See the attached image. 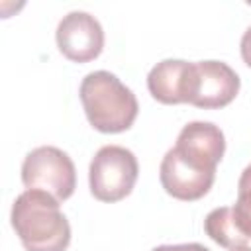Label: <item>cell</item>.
Instances as JSON below:
<instances>
[{"mask_svg": "<svg viewBox=\"0 0 251 251\" xmlns=\"http://www.w3.org/2000/svg\"><path fill=\"white\" fill-rule=\"evenodd\" d=\"M175 149L202 167L216 171L226 151V137L212 122H190L180 129Z\"/></svg>", "mask_w": 251, "mask_h": 251, "instance_id": "9", "label": "cell"}, {"mask_svg": "<svg viewBox=\"0 0 251 251\" xmlns=\"http://www.w3.org/2000/svg\"><path fill=\"white\" fill-rule=\"evenodd\" d=\"M159 178L167 194L176 200L192 202L208 194L214 184L216 171L198 165L175 147L169 149L159 167Z\"/></svg>", "mask_w": 251, "mask_h": 251, "instance_id": "5", "label": "cell"}, {"mask_svg": "<svg viewBox=\"0 0 251 251\" xmlns=\"http://www.w3.org/2000/svg\"><path fill=\"white\" fill-rule=\"evenodd\" d=\"M204 231L208 233L212 241H216L218 245L226 249H237V247L247 245L249 241L239 229L231 206H222V208L212 210L204 220Z\"/></svg>", "mask_w": 251, "mask_h": 251, "instance_id": "10", "label": "cell"}, {"mask_svg": "<svg viewBox=\"0 0 251 251\" xmlns=\"http://www.w3.org/2000/svg\"><path fill=\"white\" fill-rule=\"evenodd\" d=\"M10 222L25 251H67L71 243L59 200L43 190H24L12 204Z\"/></svg>", "mask_w": 251, "mask_h": 251, "instance_id": "1", "label": "cell"}, {"mask_svg": "<svg viewBox=\"0 0 251 251\" xmlns=\"http://www.w3.org/2000/svg\"><path fill=\"white\" fill-rule=\"evenodd\" d=\"M139 165L135 155L122 145H104L88 167L90 192L100 202H120L135 186Z\"/></svg>", "mask_w": 251, "mask_h": 251, "instance_id": "3", "label": "cell"}, {"mask_svg": "<svg viewBox=\"0 0 251 251\" xmlns=\"http://www.w3.org/2000/svg\"><path fill=\"white\" fill-rule=\"evenodd\" d=\"M231 208H233V216L239 229L247 239H251V190L237 192V200Z\"/></svg>", "mask_w": 251, "mask_h": 251, "instance_id": "11", "label": "cell"}, {"mask_svg": "<svg viewBox=\"0 0 251 251\" xmlns=\"http://www.w3.org/2000/svg\"><path fill=\"white\" fill-rule=\"evenodd\" d=\"M151 251H210L200 243H180V245H159Z\"/></svg>", "mask_w": 251, "mask_h": 251, "instance_id": "12", "label": "cell"}, {"mask_svg": "<svg viewBox=\"0 0 251 251\" xmlns=\"http://www.w3.org/2000/svg\"><path fill=\"white\" fill-rule=\"evenodd\" d=\"M22 182L27 190H43L55 200L65 202L76 186L75 163L59 147H35L22 163Z\"/></svg>", "mask_w": 251, "mask_h": 251, "instance_id": "4", "label": "cell"}, {"mask_svg": "<svg viewBox=\"0 0 251 251\" xmlns=\"http://www.w3.org/2000/svg\"><path fill=\"white\" fill-rule=\"evenodd\" d=\"M194 82L196 67L182 59H165L147 75V88L161 104H190Z\"/></svg>", "mask_w": 251, "mask_h": 251, "instance_id": "8", "label": "cell"}, {"mask_svg": "<svg viewBox=\"0 0 251 251\" xmlns=\"http://www.w3.org/2000/svg\"><path fill=\"white\" fill-rule=\"evenodd\" d=\"M231 251H251V247H247V245H243V247H237V249H231Z\"/></svg>", "mask_w": 251, "mask_h": 251, "instance_id": "15", "label": "cell"}, {"mask_svg": "<svg viewBox=\"0 0 251 251\" xmlns=\"http://www.w3.org/2000/svg\"><path fill=\"white\" fill-rule=\"evenodd\" d=\"M59 51L75 63H88L104 49V29L100 22L88 12H69L55 31Z\"/></svg>", "mask_w": 251, "mask_h": 251, "instance_id": "6", "label": "cell"}, {"mask_svg": "<svg viewBox=\"0 0 251 251\" xmlns=\"http://www.w3.org/2000/svg\"><path fill=\"white\" fill-rule=\"evenodd\" d=\"M243 190H251V165L243 169L239 182H237V192H243Z\"/></svg>", "mask_w": 251, "mask_h": 251, "instance_id": "14", "label": "cell"}, {"mask_svg": "<svg viewBox=\"0 0 251 251\" xmlns=\"http://www.w3.org/2000/svg\"><path fill=\"white\" fill-rule=\"evenodd\" d=\"M196 82L190 104L204 110L224 108L235 100L239 92L237 73L224 61H198Z\"/></svg>", "mask_w": 251, "mask_h": 251, "instance_id": "7", "label": "cell"}, {"mask_svg": "<svg viewBox=\"0 0 251 251\" xmlns=\"http://www.w3.org/2000/svg\"><path fill=\"white\" fill-rule=\"evenodd\" d=\"M80 102L90 126L102 133H122L137 118L135 94L112 73L94 71L80 82Z\"/></svg>", "mask_w": 251, "mask_h": 251, "instance_id": "2", "label": "cell"}, {"mask_svg": "<svg viewBox=\"0 0 251 251\" xmlns=\"http://www.w3.org/2000/svg\"><path fill=\"white\" fill-rule=\"evenodd\" d=\"M241 59L247 67H251V27H247L241 37Z\"/></svg>", "mask_w": 251, "mask_h": 251, "instance_id": "13", "label": "cell"}]
</instances>
